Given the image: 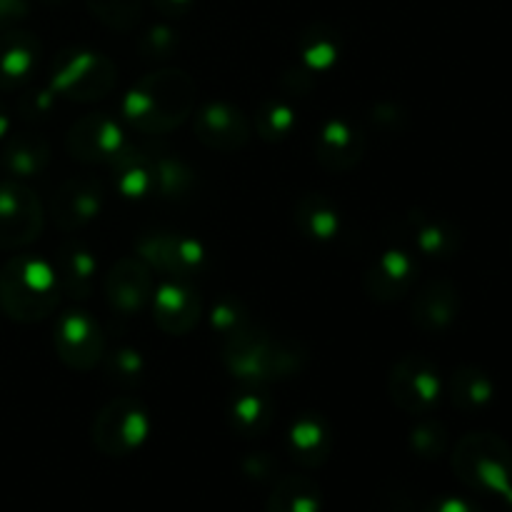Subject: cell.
Returning a JSON list of instances; mask_svg holds the SVG:
<instances>
[{
	"label": "cell",
	"instance_id": "3957f363",
	"mask_svg": "<svg viewBox=\"0 0 512 512\" xmlns=\"http://www.w3.org/2000/svg\"><path fill=\"white\" fill-rule=\"evenodd\" d=\"M28 195L20 188H0V248H13L33 238L38 208Z\"/></svg>",
	"mask_w": 512,
	"mask_h": 512
},
{
	"label": "cell",
	"instance_id": "7a4b0ae2",
	"mask_svg": "<svg viewBox=\"0 0 512 512\" xmlns=\"http://www.w3.org/2000/svg\"><path fill=\"white\" fill-rule=\"evenodd\" d=\"M43 265L13 260L0 273V303L13 318H38L45 310L43 293L48 290Z\"/></svg>",
	"mask_w": 512,
	"mask_h": 512
},
{
	"label": "cell",
	"instance_id": "277c9868",
	"mask_svg": "<svg viewBox=\"0 0 512 512\" xmlns=\"http://www.w3.org/2000/svg\"><path fill=\"white\" fill-rule=\"evenodd\" d=\"M268 512H320L318 488L308 478L290 475L270 493Z\"/></svg>",
	"mask_w": 512,
	"mask_h": 512
},
{
	"label": "cell",
	"instance_id": "9c48e42d",
	"mask_svg": "<svg viewBox=\"0 0 512 512\" xmlns=\"http://www.w3.org/2000/svg\"><path fill=\"white\" fill-rule=\"evenodd\" d=\"M160 3H168V5H180V3H185V0H160Z\"/></svg>",
	"mask_w": 512,
	"mask_h": 512
},
{
	"label": "cell",
	"instance_id": "6da1fadb",
	"mask_svg": "<svg viewBox=\"0 0 512 512\" xmlns=\"http://www.w3.org/2000/svg\"><path fill=\"white\" fill-rule=\"evenodd\" d=\"M453 468L465 485L480 493L505 495L512 485V450L495 435L465 438L453 455Z\"/></svg>",
	"mask_w": 512,
	"mask_h": 512
},
{
	"label": "cell",
	"instance_id": "ba28073f",
	"mask_svg": "<svg viewBox=\"0 0 512 512\" xmlns=\"http://www.w3.org/2000/svg\"><path fill=\"white\" fill-rule=\"evenodd\" d=\"M23 8V0H0V23L10 18H18V13H23Z\"/></svg>",
	"mask_w": 512,
	"mask_h": 512
},
{
	"label": "cell",
	"instance_id": "8992f818",
	"mask_svg": "<svg viewBox=\"0 0 512 512\" xmlns=\"http://www.w3.org/2000/svg\"><path fill=\"white\" fill-rule=\"evenodd\" d=\"M460 388H458V400H463L468 408H478L485 400L490 398V385L483 378V373H460Z\"/></svg>",
	"mask_w": 512,
	"mask_h": 512
},
{
	"label": "cell",
	"instance_id": "52a82bcc",
	"mask_svg": "<svg viewBox=\"0 0 512 512\" xmlns=\"http://www.w3.org/2000/svg\"><path fill=\"white\" fill-rule=\"evenodd\" d=\"M425 512H483V510L463 498H443V500H435V503H430V508Z\"/></svg>",
	"mask_w": 512,
	"mask_h": 512
},
{
	"label": "cell",
	"instance_id": "5b68a950",
	"mask_svg": "<svg viewBox=\"0 0 512 512\" xmlns=\"http://www.w3.org/2000/svg\"><path fill=\"white\" fill-rule=\"evenodd\" d=\"M28 63V50L23 48L18 38L0 40V80L15 78L20 73V65Z\"/></svg>",
	"mask_w": 512,
	"mask_h": 512
}]
</instances>
